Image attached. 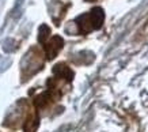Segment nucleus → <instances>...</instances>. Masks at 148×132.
Instances as JSON below:
<instances>
[{
    "instance_id": "nucleus-1",
    "label": "nucleus",
    "mask_w": 148,
    "mask_h": 132,
    "mask_svg": "<svg viewBox=\"0 0 148 132\" xmlns=\"http://www.w3.org/2000/svg\"><path fill=\"white\" fill-rule=\"evenodd\" d=\"M103 21H105V14L103 10L99 7H95L88 12V14H83L76 19V26L79 28L82 33H90L92 30H97L102 26Z\"/></svg>"
},
{
    "instance_id": "nucleus-4",
    "label": "nucleus",
    "mask_w": 148,
    "mask_h": 132,
    "mask_svg": "<svg viewBox=\"0 0 148 132\" xmlns=\"http://www.w3.org/2000/svg\"><path fill=\"white\" fill-rule=\"evenodd\" d=\"M53 72L56 74L58 78H64V79H67V80H72V78H73V72H72V69L69 68V67H67L65 64H63V63L54 65Z\"/></svg>"
},
{
    "instance_id": "nucleus-7",
    "label": "nucleus",
    "mask_w": 148,
    "mask_h": 132,
    "mask_svg": "<svg viewBox=\"0 0 148 132\" xmlns=\"http://www.w3.org/2000/svg\"><path fill=\"white\" fill-rule=\"evenodd\" d=\"M8 65H10V60H0V72L4 71Z\"/></svg>"
},
{
    "instance_id": "nucleus-2",
    "label": "nucleus",
    "mask_w": 148,
    "mask_h": 132,
    "mask_svg": "<svg viewBox=\"0 0 148 132\" xmlns=\"http://www.w3.org/2000/svg\"><path fill=\"white\" fill-rule=\"evenodd\" d=\"M42 64H44V61L41 59L40 52L37 49H30L22 59L21 65H22V71L29 76V75H33L37 71H40Z\"/></svg>"
},
{
    "instance_id": "nucleus-3",
    "label": "nucleus",
    "mask_w": 148,
    "mask_h": 132,
    "mask_svg": "<svg viewBox=\"0 0 148 132\" xmlns=\"http://www.w3.org/2000/svg\"><path fill=\"white\" fill-rule=\"evenodd\" d=\"M63 45H64V41H63V38H61L60 36L52 37V40H50V41L45 45L46 57H48L49 60L54 59V57H56V55H57L58 52L61 50Z\"/></svg>"
},
{
    "instance_id": "nucleus-5",
    "label": "nucleus",
    "mask_w": 148,
    "mask_h": 132,
    "mask_svg": "<svg viewBox=\"0 0 148 132\" xmlns=\"http://www.w3.org/2000/svg\"><path fill=\"white\" fill-rule=\"evenodd\" d=\"M49 34H50V29L49 26H46V25H42L40 28V34H38V41L41 44H45L46 40L49 38Z\"/></svg>"
},
{
    "instance_id": "nucleus-6",
    "label": "nucleus",
    "mask_w": 148,
    "mask_h": 132,
    "mask_svg": "<svg viewBox=\"0 0 148 132\" xmlns=\"http://www.w3.org/2000/svg\"><path fill=\"white\" fill-rule=\"evenodd\" d=\"M15 41H12V40H7V41L4 42V46H3V49L5 50V52H12V50H15Z\"/></svg>"
}]
</instances>
